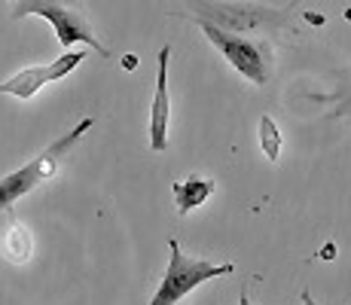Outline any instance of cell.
<instances>
[{
  "label": "cell",
  "mask_w": 351,
  "mask_h": 305,
  "mask_svg": "<svg viewBox=\"0 0 351 305\" xmlns=\"http://www.w3.org/2000/svg\"><path fill=\"white\" fill-rule=\"evenodd\" d=\"M89 128H92V117L80 119L67 134H62L58 141H52L37 159H31L28 165H22L19 171L6 174V178L0 180V211H10V208L16 205L19 199H25L31 189H37L43 180H49L52 174L58 171L62 159H67V153L80 144V138H83Z\"/></svg>",
  "instance_id": "obj_1"
},
{
  "label": "cell",
  "mask_w": 351,
  "mask_h": 305,
  "mask_svg": "<svg viewBox=\"0 0 351 305\" xmlns=\"http://www.w3.org/2000/svg\"><path fill=\"white\" fill-rule=\"evenodd\" d=\"M199 28L205 31L208 43L217 46L220 56L245 80H251L256 86L269 83V77H272V46H269L266 40H251V37H245V34H229V31H220L205 22H199Z\"/></svg>",
  "instance_id": "obj_4"
},
{
  "label": "cell",
  "mask_w": 351,
  "mask_h": 305,
  "mask_svg": "<svg viewBox=\"0 0 351 305\" xmlns=\"http://www.w3.org/2000/svg\"><path fill=\"white\" fill-rule=\"evenodd\" d=\"M83 58H86L83 49H67L64 56L56 58V61L25 67V71H19L16 77H10V80L0 83V95H12V98H19V101H28V98H34V95L43 89V86L56 83V80L67 77L71 71H77Z\"/></svg>",
  "instance_id": "obj_6"
},
{
  "label": "cell",
  "mask_w": 351,
  "mask_h": 305,
  "mask_svg": "<svg viewBox=\"0 0 351 305\" xmlns=\"http://www.w3.org/2000/svg\"><path fill=\"white\" fill-rule=\"evenodd\" d=\"M239 305H254V302H251V296H247V287L241 290V300H239Z\"/></svg>",
  "instance_id": "obj_12"
},
{
  "label": "cell",
  "mask_w": 351,
  "mask_h": 305,
  "mask_svg": "<svg viewBox=\"0 0 351 305\" xmlns=\"http://www.w3.org/2000/svg\"><path fill=\"white\" fill-rule=\"evenodd\" d=\"M214 193V180L205 178H190V180H180L174 183V202H178V214L186 217L195 208H202Z\"/></svg>",
  "instance_id": "obj_8"
},
{
  "label": "cell",
  "mask_w": 351,
  "mask_h": 305,
  "mask_svg": "<svg viewBox=\"0 0 351 305\" xmlns=\"http://www.w3.org/2000/svg\"><path fill=\"white\" fill-rule=\"evenodd\" d=\"M296 3H302V0H296Z\"/></svg>",
  "instance_id": "obj_15"
},
{
  "label": "cell",
  "mask_w": 351,
  "mask_h": 305,
  "mask_svg": "<svg viewBox=\"0 0 351 305\" xmlns=\"http://www.w3.org/2000/svg\"><path fill=\"white\" fill-rule=\"evenodd\" d=\"M168 269L162 275L159 290L153 293L150 305H178L184 296H190L195 287H202L205 281H214V278L232 275L235 266L232 263H208V260H195V256H184L178 241H168Z\"/></svg>",
  "instance_id": "obj_2"
},
{
  "label": "cell",
  "mask_w": 351,
  "mask_h": 305,
  "mask_svg": "<svg viewBox=\"0 0 351 305\" xmlns=\"http://www.w3.org/2000/svg\"><path fill=\"white\" fill-rule=\"evenodd\" d=\"M193 19L195 22L214 25L229 34H247V31H275L287 28L290 16L285 10L260 3H217V0H193Z\"/></svg>",
  "instance_id": "obj_3"
},
{
  "label": "cell",
  "mask_w": 351,
  "mask_h": 305,
  "mask_svg": "<svg viewBox=\"0 0 351 305\" xmlns=\"http://www.w3.org/2000/svg\"><path fill=\"white\" fill-rule=\"evenodd\" d=\"M168 58L171 46L159 49V73H156V95L150 107V147L162 153L168 147V119H171V98H168Z\"/></svg>",
  "instance_id": "obj_7"
},
{
  "label": "cell",
  "mask_w": 351,
  "mask_h": 305,
  "mask_svg": "<svg viewBox=\"0 0 351 305\" xmlns=\"http://www.w3.org/2000/svg\"><path fill=\"white\" fill-rule=\"evenodd\" d=\"M346 107H351V101H348V104H346Z\"/></svg>",
  "instance_id": "obj_14"
},
{
  "label": "cell",
  "mask_w": 351,
  "mask_h": 305,
  "mask_svg": "<svg viewBox=\"0 0 351 305\" xmlns=\"http://www.w3.org/2000/svg\"><path fill=\"white\" fill-rule=\"evenodd\" d=\"M12 16H16V19L40 16V19H46V22L56 28V37H58V43H62L64 49L83 43L86 49H95L98 56L110 58V52H107L104 43L95 37V31H92L89 25L83 22V16H80V12H73L67 3H58V0H16Z\"/></svg>",
  "instance_id": "obj_5"
},
{
  "label": "cell",
  "mask_w": 351,
  "mask_h": 305,
  "mask_svg": "<svg viewBox=\"0 0 351 305\" xmlns=\"http://www.w3.org/2000/svg\"><path fill=\"white\" fill-rule=\"evenodd\" d=\"M6 241H10V247H6V254H10L12 263H25L31 254V241H28V232H25L22 226H12L10 235H6Z\"/></svg>",
  "instance_id": "obj_10"
},
{
  "label": "cell",
  "mask_w": 351,
  "mask_h": 305,
  "mask_svg": "<svg viewBox=\"0 0 351 305\" xmlns=\"http://www.w3.org/2000/svg\"><path fill=\"white\" fill-rule=\"evenodd\" d=\"M260 147H263V153H266L269 162H278L281 147H285V138H281V132H278V125H275L272 117L260 119Z\"/></svg>",
  "instance_id": "obj_9"
},
{
  "label": "cell",
  "mask_w": 351,
  "mask_h": 305,
  "mask_svg": "<svg viewBox=\"0 0 351 305\" xmlns=\"http://www.w3.org/2000/svg\"><path fill=\"white\" fill-rule=\"evenodd\" d=\"M302 305H321V302L312 300V293H308V290H302Z\"/></svg>",
  "instance_id": "obj_11"
},
{
  "label": "cell",
  "mask_w": 351,
  "mask_h": 305,
  "mask_svg": "<svg viewBox=\"0 0 351 305\" xmlns=\"http://www.w3.org/2000/svg\"><path fill=\"white\" fill-rule=\"evenodd\" d=\"M58 3H67V6H71V0H58Z\"/></svg>",
  "instance_id": "obj_13"
}]
</instances>
